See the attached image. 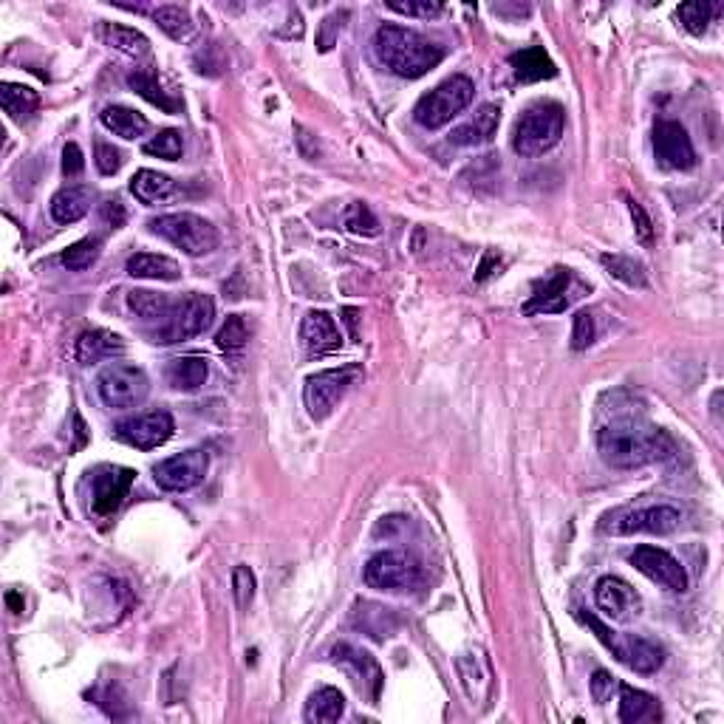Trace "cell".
<instances>
[{"mask_svg":"<svg viewBox=\"0 0 724 724\" xmlns=\"http://www.w3.org/2000/svg\"><path fill=\"white\" fill-rule=\"evenodd\" d=\"M597 450L606 464L617 470H637L645 464H665L676 459L679 447L657 425H648L642 416L634 413H611L606 425L597 430Z\"/></svg>","mask_w":724,"mask_h":724,"instance_id":"cell-1","label":"cell"},{"mask_svg":"<svg viewBox=\"0 0 724 724\" xmlns=\"http://www.w3.org/2000/svg\"><path fill=\"white\" fill-rule=\"evenodd\" d=\"M374 54L382 66L402 80H419L442 63L445 51L425 34L405 26H379L374 34Z\"/></svg>","mask_w":724,"mask_h":724,"instance_id":"cell-2","label":"cell"},{"mask_svg":"<svg viewBox=\"0 0 724 724\" xmlns=\"http://www.w3.org/2000/svg\"><path fill=\"white\" fill-rule=\"evenodd\" d=\"M563 125H566V114L558 102H549V99L535 102L515 122L512 150L524 159H538L558 145L563 136Z\"/></svg>","mask_w":724,"mask_h":724,"instance_id":"cell-3","label":"cell"},{"mask_svg":"<svg viewBox=\"0 0 724 724\" xmlns=\"http://www.w3.org/2000/svg\"><path fill=\"white\" fill-rule=\"evenodd\" d=\"M577 617L592 628L597 634V640L603 642L609 648L614 657L620 659L623 665H628L631 671L637 674H657L665 662V651L662 645H657L654 640H645V637H637V634H620L614 631L606 623H600L594 614H586V611H577Z\"/></svg>","mask_w":724,"mask_h":724,"instance_id":"cell-4","label":"cell"},{"mask_svg":"<svg viewBox=\"0 0 724 724\" xmlns=\"http://www.w3.org/2000/svg\"><path fill=\"white\" fill-rule=\"evenodd\" d=\"M473 97H476L473 80L464 77V74H456V77H450V80H445L442 85H436L433 91H428L425 97L416 102L413 119H416L422 128H428V131L445 128L450 119H456V116L473 102Z\"/></svg>","mask_w":724,"mask_h":724,"instance_id":"cell-5","label":"cell"},{"mask_svg":"<svg viewBox=\"0 0 724 724\" xmlns=\"http://www.w3.org/2000/svg\"><path fill=\"white\" fill-rule=\"evenodd\" d=\"M215 317V303L213 297L207 295H187L179 303H173V309L162 320V326L153 331V343H162V346H173V343H184V340H193L198 334L213 326Z\"/></svg>","mask_w":724,"mask_h":724,"instance_id":"cell-6","label":"cell"},{"mask_svg":"<svg viewBox=\"0 0 724 724\" xmlns=\"http://www.w3.org/2000/svg\"><path fill=\"white\" fill-rule=\"evenodd\" d=\"M150 232L162 235L173 247H179L181 252H187L193 258L213 252L218 247V241H221V235H218L213 224L207 218L193 213H173L153 218L150 221Z\"/></svg>","mask_w":724,"mask_h":724,"instance_id":"cell-7","label":"cell"},{"mask_svg":"<svg viewBox=\"0 0 724 724\" xmlns=\"http://www.w3.org/2000/svg\"><path fill=\"white\" fill-rule=\"evenodd\" d=\"M682 524V510L671 504H651L637 510H611L600 518V532L606 535H671Z\"/></svg>","mask_w":724,"mask_h":724,"instance_id":"cell-8","label":"cell"},{"mask_svg":"<svg viewBox=\"0 0 724 724\" xmlns=\"http://www.w3.org/2000/svg\"><path fill=\"white\" fill-rule=\"evenodd\" d=\"M365 583L379 592H416L425 583L422 563L408 552H379L365 566Z\"/></svg>","mask_w":724,"mask_h":724,"instance_id":"cell-9","label":"cell"},{"mask_svg":"<svg viewBox=\"0 0 724 724\" xmlns=\"http://www.w3.org/2000/svg\"><path fill=\"white\" fill-rule=\"evenodd\" d=\"M362 377L360 365H343V368H331V371H320L306 379L303 388V402L306 411L314 422L329 419L331 411L337 408V402L351 391V385Z\"/></svg>","mask_w":724,"mask_h":724,"instance_id":"cell-10","label":"cell"},{"mask_svg":"<svg viewBox=\"0 0 724 724\" xmlns=\"http://www.w3.org/2000/svg\"><path fill=\"white\" fill-rule=\"evenodd\" d=\"M99 399L114 408V411H128L139 408L150 394V379L142 368L136 365H111L105 368L97 379Z\"/></svg>","mask_w":724,"mask_h":724,"instance_id":"cell-11","label":"cell"},{"mask_svg":"<svg viewBox=\"0 0 724 724\" xmlns=\"http://www.w3.org/2000/svg\"><path fill=\"white\" fill-rule=\"evenodd\" d=\"M583 292V283L575 278L572 269H552L541 283H535V292L524 303V314H560L566 312Z\"/></svg>","mask_w":724,"mask_h":724,"instance_id":"cell-12","label":"cell"},{"mask_svg":"<svg viewBox=\"0 0 724 724\" xmlns=\"http://www.w3.org/2000/svg\"><path fill=\"white\" fill-rule=\"evenodd\" d=\"M207 467H210V456L204 450L193 447V450H184V453L159 461L153 467V478L167 493H187L204 481Z\"/></svg>","mask_w":724,"mask_h":724,"instance_id":"cell-13","label":"cell"},{"mask_svg":"<svg viewBox=\"0 0 724 724\" xmlns=\"http://www.w3.org/2000/svg\"><path fill=\"white\" fill-rule=\"evenodd\" d=\"M331 662H334L340 671H346L348 679L357 685V691H360L371 705H377L379 693H382V682H385L377 659L371 657L368 651H362V648L340 642V645H334V651H331Z\"/></svg>","mask_w":724,"mask_h":724,"instance_id":"cell-14","label":"cell"},{"mask_svg":"<svg viewBox=\"0 0 724 724\" xmlns=\"http://www.w3.org/2000/svg\"><path fill=\"white\" fill-rule=\"evenodd\" d=\"M631 566L642 572L648 580H654L657 586L668 589V592H688V575L682 569V563L668 555L665 549H657V546H637L631 552Z\"/></svg>","mask_w":724,"mask_h":724,"instance_id":"cell-15","label":"cell"},{"mask_svg":"<svg viewBox=\"0 0 724 724\" xmlns=\"http://www.w3.org/2000/svg\"><path fill=\"white\" fill-rule=\"evenodd\" d=\"M116 439L136 450H153L162 447L173 436V416L167 411H148L131 416L116 425Z\"/></svg>","mask_w":724,"mask_h":724,"instance_id":"cell-16","label":"cell"},{"mask_svg":"<svg viewBox=\"0 0 724 724\" xmlns=\"http://www.w3.org/2000/svg\"><path fill=\"white\" fill-rule=\"evenodd\" d=\"M136 473L131 467H111V464H102L94 470L91 476V501H94V512L97 515H114L125 498L131 493Z\"/></svg>","mask_w":724,"mask_h":724,"instance_id":"cell-17","label":"cell"},{"mask_svg":"<svg viewBox=\"0 0 724 724\" xmlns=\"http://www.w3.org/2000/svg\"><path fill=\"white\" fill-rule=\"evenodd\" d=\"M594 603H597V609L603 611L609 620H614V623H631L642 611L640 594L634 592L623 577L614 575H606L597 580V586H594Z\"/></svg>","mask_w":724,"mask_h":724,"instance_id":"cell-18","label":"cell"},{"mask_svg":"<svg viewBox=\"0 0 724 724\" xmlns=\"http://www.w3.org/2000/svg\"><path fill=\"white\" fill-rule=\"evenodd\" d=\"M654 153L659 162L671 170H691L696 165L691 136L679 122H671V119H662L654 125Z\"/></svg>","mask_w":724,"mask_h":724,"instance_id":"cell-19","label":"cell"},{"mask_svg":"<svg viewBox=\"0 0 724 724\" xmlns=\"http://www.w3.org/2000/svg\"><path fill=\"white\" fill-rule=\"evenodd\" d=\"M300 343L312 357H323L343 346V334L329 312H309L300 323Z\"/></svg>","mask_w":724,"mask_h":724,"instance_id":"cell-20","label":"cell"},{"mask_svg":"<svg viewBox=\"0 0 724 724\" xmlns=\"http://www.w3.org/2000/svg\"><path fill=\"white\" fill-rule=\"evenodd\" d=\"M456 671H459L461 688L467 693V699H470L473 705H481V702L490 696V688H493L490 662L484 659L481 651H467V654L456 657Z\"/></svg>","mask_w":724,"mask_h":724,"instance_id":"cell-21","label":"cell"},{"mask_svg":"<svg viewBox=\"0 0 724 724\" xmlns=\"http://www.w3.org/2000/svg\"><path fill=\"white\" fill-rule=\"evenodd\" d=\"M74 354H77V362H80V365H94V362L114 360V357H122V354H125V340H122L119 334H114V331L91 329L85 331V334H80Z\"/></svg>","mask_w":724,"mask_h":724,"instance_id":"cell-22","label":"cell"},{"mask_svg":"<svg viewBox=\"0 0 724 724\" xmlns=\"http://www.w3.org/2000/svg\"><path fill=\"white\" fill-rule=\"evenodd\" d=\"M498 122H501L498 105H484L473 119H467L464 125H459L456 131L450 133V142L459 145V148H478V145H487V142H493L495 131H498Z\"/></svg>","mask_w":724,"mask_h":724,"instance_id":"cell-23","label":"cell"},{"mask_svg":"<svg viewBox=\"0 0 724 724\" xmlns=\"http://www.w3.org/2000/svg\"><path fill=\"white\" fill-rule=\"evenodd\" d=\"M510 66L515 71V80H521V83H541V80H552L558 74L555 63L549 60V54L541 46L515 51L510 57Z\"/></svg>","mask_w":724,"mask_h":724,"instance_id":"cell-24","label":"cell"},{"mask_svg":"<svg viewBox=\"0 0 724 724\" xmlns=\"http://www.w3.org/2000/svg\"><path fill=\"white\" fill-rule=\"evenodd\" d=\"M620 722L626 724H640V722H659L662 719V710L659 702L651 693L637 691L631 685H620Z\"/></svg>","mask_w":724,"mask_h":724,"instance_id":"cell-25","label":"cell"},{"mask_svg":"<svg viewBox=\"0 0 724 724\" xmlns=\"http://www.w3.org/2000/svg\"><path fill=\"white\" fill-rule=\"evenodd\" d=\"M91 210V190L83 184H71L63 187L57 196L51 198V218L57 224H74Z\"/></svg>","mask_w":724,"mask_h":724,"instance_id":"cell-26","label":"cell"},{"mask_svg":"<svg viewBox=\"0 0 724 724\" xmlns=\"http://www.w3.org/2000/svg\"><path fill=\"white\" fill-rule=\"evenodd\" d=\"M165 377L176 391H198L210 377V365L204 357H179L167 362Z\"/></svg>","mask_w":724,"mask_h":724,"instance_id":"cell-27","label":"cell"},{"mask_svg":"<svg viewBox=\"0 0 724 724\" xmlns=\"http://www.w3.org/2000/svg\"><path fill=\"white\" fill-rule=\"evenodd\" d=\"M99 34H102V40H105V46H111V49L122 51V54H128V57H136V60H142V57H148L150 54V40L145 37L142 32H136L131 26H119V23H102L99 26Z\"/></svg>","mask_w":724,"mask_h":724,"instance_id":"cell-28","label":"cell"},{"mask_svg":"<svg viewBox=\"0 0 724 724\" xmlns=\"http://www.w3.org/2000/svg\"><path fill=\"white\" fill-rule=\"evenodd\" d=\"M128 275L142 280H179L181 269L173 258L167 255H153V252H139L128 258Z\"/></svg>","mask_w":724,"mask_h":724,"instance_id":"cell-29","label":"cell"},{"mask_svg":"<svg viewBox=\"0 0 724 724\" xmlns=\"http://www.w3.org/2000/svg\"><path fill=\"white\" fill-rule=\"evenodd\" d=\"M102 125L108 128V131L119 136V139H139V136H145L150 128V122L145 116L139 114V111H133V108H125V105H111V108H105L102 111Z\"/></svg>","mask_w":724,"mask_h":724,"instance_id":"cell-30","label":"cell"},{"mask_svg":"<svg viewBox=\"0 0 724 724\" xmlns=\"http://www.w3.org/2000/svg\"><path fill=\"white\" fill-rule=\"evenodd\" d=\"M131 193L142 204H162L167 198L176 193V184L173 179H167L165 173H156V170H139L131 179Z\"/></svg>","mask_w":724,"mask_h":724,"instance_id":"cell-31","label":"cell"},{"mask_svg":"<svg viewBox=\"0 0 724 724\" xmlns=\"http://www.w3.org/2000/svg\"><path fill=\"white\" fill-rule=\"evenodd\" d=\"M343 713H346V699H343V693L337 691V688H320L306 702V722L312 724L340 722Z\"/></svg>","mask_w":724,"mask_h":724,"instance_id":"cell-32","label":"cell"},{"mask_svg":"<svg viewBox=\"0 0 724 724\" xmlns=\"http://www.w3.org/2000/svg\"><path fill=\"white\" fill-rule=\"evenodd\" d=\"M0 105L12 119H29L40 108V97L29 85L3 83L0 85Z\"/></svg>","mask_w":724,"mask_h":724,"instance_id":"cell-33","label":"cell"},{"mask_svg":"<svg viewBox=\"0 0 724 724\" xmlns=\"http://www.w3.org/2000/svg\"><path fill=\"white\" fill-rule=\"evenodd\" d=\"M128 309L142 320H165L170 309H173V300L159 292H150V289H133L128 292Z\"/></svg>","mask_w":724,"mask_h":724,"instance_id":"cell-34","label":"cell"},{"mask_svg":"<svg viewBox=\"0 0 724 724\" xmlns=\"http://www.w3.org/2000/svg\"><path fill=\"white\" fill-rule=\"evenodd\" d=\"M128 85H131L139 97H145L150 105L162 108L167 114H176V111H179V102L167 97L165 91H162V85H159V77H156L153 71H133V74H128Z\"/></svg>","mask_w":724,"mask_h":724,"instance_id":"cell-35","label":"cell"},{"mask_svg":"<svg viewBox=\"0 0 724 724\" xmlns=\"http://www.w3.org/2000/svg\"><path fill=\"white\" fill-rule=\"evenodd\" d=\"M153 20H156V26L167 34V37H173V40H190L193 32H196V23H193V17L187 15V9H181V6H159L156 12H153Z\"/></svg>","mask_w":724,"mask_h":724,"instance_id":"cell-36","label":"cell"},{"mask_svg":"<svg viewBox=\"0 0 724 724\" xmlns=\"http://www.w3.org/2000/svg\"><path fill=\"white\" fill-rule=\"evenodd\" d=\"M722 12V3H708V0H691L676 9V20L691 34H705L713 15Z\"/></svg>","mask_w":724,"mask_h":724,"instance_id":"cell-37","label":"cell"},{"mask_svg":"<svg viewBox=\"0 0 724 724\" xmlns=\"http://www.w3.org/2000/svg\"><path fill=\"white\" fill-rule=\"evenodd\" d=\"M600 264L609 269L611 278L623 280L626 286H648V278H645V266L640 261H634V258H626V255H603L600 258Z\"/></svg>","mask_w":724,"mask_h":724,"instance_id":"cell-38","label":"cell"},{"mask_svg":"<svg viewBox=\"0 0 724 724\" xmlns=\"http://www.w3.org/2000/svg\"><path fill=\"white\" fill-rule=\"evenodd\" d=\"M99 252H102V238L97 235H91V238H83V241H77V244H71V247L63 252V266H66L68 272H85L91 264H97Z\"/></svg>","mask_w":724,"mask_h":724,"instance_id":"cell-39","label":"cell"},{"mask_svg":"<svg viewBox=\"0 0 724 724\" xmlns=\"http://www.w3.org/2000/svg\"><path fill=\"white\" fill-rule=\"evenodd\" d=\"M249 340V329H247V320L241 317V314H230L227 317V323L218 329L215 334V346L221 348V351H227V354H238L241 348L247 346Z\"/></svg>","mask_w":724,"mask_h":724,"instance_id":"cell-40","label":"cell"},{"mask_svg":"<svg viewBox=\"0 0 724 724\" xmlns=\"http://www.w3.org/2000/svg\"><path fill=\"white\" fill-rule=\"evenodd\" d=\"M181 150H184V142H181L179 131H162L156 133L150 142H145V153L148 156H159V159H167V162L181 159Z\"/></svg>","mask_w":724,"mask_h":724,"instance_id":"cell-41","label":"cell"},{"mask_svg":"<svg viewBox=\"0 0 724 724\" xmlns=\"http://www.w3.org/2000/svg\"><path fill=\"white\" fill-rule=\"evenodd\" d=\"M346 230L354 232V235H377L379 224L374 213L365 207V204H351L346 210Z\"/></svg>","mask_w":724,"mask_h":724,"instance_id":"cell-42","label":"cell"},{"mask_svg":"<svg viewBox=\"0 0 724 724\" xmlns=\"http://www.w3.org/2000/svg\"><path fill=\"white\" fill-rule=\"evenodd\" d=\"M232 594H235L238 609H249V603L255 597V575H252L249 566H235V572H232Z\"/></svg>","mask_w":724,"mask_h":724,"instance_id":"cell-43","label":"cell"},{"mask_svg":"<svg viewBox=\"0 0 724 724\" xmlns=\"http://www.w3.org/2000/svg\"><path fill=\"white\" fill-rule=\"evenodd\" d=\"M594 334H597V329H594L592 312H577L575 329H572V348L586 351L594 343Z\"/></svg>","mask_w":724,"mask_h":724,"instance_id":"cell-44","label":"cell"},{"mask_svg":"<svg viewBox=\"0 0 724 724\" xmlns=\"http://www.w3.org/2000/svg\"><path fill=\"white\" fill-rule=\"evenodd\" d=\"M388 9H394L399 15H408V17H428V20L445 12L442 3H430V0H425V3H399V0H391Z\"/></svg>","mask_w":724,"mask_h":724,"instance_id":"cell-45","label":"cell"},{"mask_svg":"<svg viewBox=\"0 0 724 724\" xmlns=\"http://www.w3.org/2000/svg\"><path fill=\"white\" fill-rule=\"evenodd\" d=\"M122 153L114 148V145H105V142H99L97 145V167L102 176H114L116 170L122 167Z\"/></svg>","mask_w":724,"mask_h":724,"instance_id":"cell-46","label":"cell"},{"mask_svg":"<svg viewBox=\"0 0 724 724\" xmlns=\"http://www.w3.org/2000/svg\"><path fill=\"white\" fill-rule=\"evenodd\" d=\"M628 213L634 218V230H637V238H640L642 244H648L651 238H654V227H651V218L648 213L642 210V204H637L634 198H628Z\"/></svg>","mask_w":724,"mask_h":724,"instance_id":"cell-47","label":"cell"},{"mask_svg":"<svg viewBox=\"0 0 724 724\" xmlns=\"http://www.w3.org/2000/svg\"><path fill=\"white\" fill-rule=\"evenodd\" d=\"M83 170H85L83 150H80V145L68 142L66 148H63V173H66L68 179H77Z\"/></svg>","mask_w":724,"mask_h":724,"instance_id":"cell-48","label":"cell"},{"mask_svg":"<svg viewBox=\"0 0 724 724\" xmlns=\"http://www.w3.org/2000/svg\"><path fill=\"white\" fill-rule=\"evenodd\" d=\"M617 691V682H614V676L606 674V671H594L592 676V696H594V702H609L611 699V693Z\"/></svg>","mask_w":724,"mask_h":724,"instance_id":"cell-49","label":"cell"},{"mask_svg":"<svg viewBox=\"0 0 724 724\" xmlns=\"http://www.w3.org/2000/svg\"><path fill=\"white\" fill-rule=\"evenodd\" d=\"M102 218H105V224H108L111 230H122L125 221H128V213H125V207H122L119 198H111V201L102 204Z\"/></svg>","mask_w":724,"mask_h":724,"instance_id":"cell-50","label":"cell"},{"mask_svg":"<svg viewBox=\"0 0 724 724\" xmlns=\"http://www.w3.org/2000/svg\"><path fill=\"white\" fill-rule=\"evenodd\" d=\"M357 317H360L357 309H343V320H346V326H348V331H351V337H354V340H357Z\"/></svg>","mask_w":724,"mask_h":724,"instance_id":"cell-51","label":"cell"},{"mask_svg":"<svg viewBox=\"0 0 724 724\" xmlns=\"http://www.w3.org/2000/svg\"><path fill=\"white\" fill-rule=\"evenodd\" d=\"M6 600H9V606H12V609H15L17 614H20V611H23V600H20V594L9 592V597H6Z\"/></svg>","mask_w":724,"mask_h":724,"instance_id":"cell-52","label":"cell"}]
</instances>
